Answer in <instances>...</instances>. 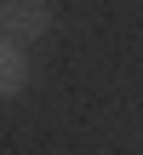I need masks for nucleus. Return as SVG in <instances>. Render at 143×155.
<instances>
[{
    "label": "nucleus",
    "instance_id": "f257e3e1",
    "mask_svg": "<svg viewBox=\"0 0 143 155\" xmlns=\"http://www.w3.org/2000/svg\"><path fill=\"white\" fill-rule=\"evenodd\" d=\"M0 29L11 35V40H46L52 35V0H6V12H0Z\"/></svg>",
    "mask_w": 143,
    "mask_h": 155
},
{
    "label": "nucleus",
    "instance_id": "f03ea898",
    "mask_svg": "<svg viewBox=\"0 0 143 155\" xmlns=\"http://www.w3.org/2000/svg\"><path fill=\"white\" fill-rule=\"evenodd\" d=\"M23 86H29V52H23V40L0 35V104H11Z\"/></svg>",
    "mask_w": 143,
    "mask_h": 155
},
{
    "label": "nucleus",
    "instance_id": "7ed1b4c3",
    "mask_svg": "<svg viewBox=\"0 0 143 155\" xmlns=\"http://www.w3.org/2000/svg\"><path fill=\"white\" fill-rule=\"evenodd\" d=\"M0 12H6V0H0Z\"/></svg>",
    "mask_w": 143,
    "mask_h": 155
}]
</instances>
